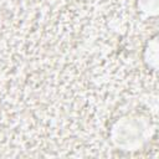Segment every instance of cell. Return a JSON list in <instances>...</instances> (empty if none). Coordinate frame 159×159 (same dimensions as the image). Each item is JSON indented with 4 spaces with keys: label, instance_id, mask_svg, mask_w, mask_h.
I'll use <instances>...</instances> for the list:
<instances>
[{
    "label": "cell",
    "instance_id": "6da1fadb",
    "mask_svg": "<svg viewBox=\"0 0 159 159\" xmlns=\"http://www.w3.org/2000/svg\"><path fill=\"white\" fill-rule=\"evenodd\" d=\"M150 137V123L140 114H127L117 119L111 128V139L120 150H139Z\"/></svg>",
    "mask_w": 159,
    "mask_h": 159
},
{
    "label": "cell",
    "instance_id": "7a4b0ae2",
    "mask_svg": "<svg viewBox=\"0 0 159 159\" xmlns=\"http://www.w3.org/2000/svg\"><path fill=\"white\" fill-rule=\"evenodd\" d=\"M138 7L147 15H157L158 0H138Z\"/></svg>",
    "mask_w": 159,
    "mask_h": 159
}]
</instances>
